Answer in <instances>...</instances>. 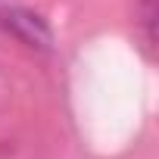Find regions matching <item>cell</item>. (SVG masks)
Masks as SVG:
<instances>
[{"instance_id": "6da1fadb", "label": "cell", "mask_w": 159, "mask_h": 159, "mask_svg": "<svg viewBox=\"0 0 159 159\" xmlns=\"http://www.w3.org/2000/svg\"><path fill=\"white\" fill-rule=\"evenodd\" d=\"M3 28L13 31L22 44L28 47H38V50H50L53 47V34L47 28V22L38 16V13H28V10H10L3 13Z\"/></svg>"}, {"instance_id": "7a4b0ae2", "label": "cell", "mask_w": 159, "mask_h": 159, "mask_svg": "<svg viewBox=\"0 0 159 159\" xmlns=\"http://www.w3.org/2000/svg\"><path fill=\"white\" fill-rule=\"evenodd\" d=\"M140 25H143L147 44L153 47V41H156V31H153V25H156V0H140Z\"/></svg>"}]
</instances>
